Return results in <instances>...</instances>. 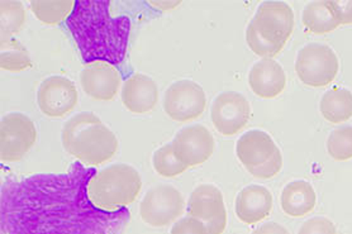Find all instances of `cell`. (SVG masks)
I'll return each mask as SVG.
<instances>
[{
  "mask_svg": "<svg viewBox=\"0 0 352 234\" xmlns=\"http://www.w3.org/2000/svg\"><path fill=\"white\" fill-rule=\"evenodd\" d=\"M338 69L336 52L323 43H309L296 55V75L308 86H327L336 79Z\"/></svg>",
  "mask_w": 352,
  "mask_h": 234,
  "instance_id": "6",
  "label": "cell"
},
{
  "mask_svg": "<svg viewBox=\"0 0 352 234\" xmlns=\"http://www.w3.org/2000/svg\"><path fill=\"white\" fill-rule=\"evenodd\" d=\"M338 25H352V1H329Z\"/></svg>",
  "mask_w": 352,
  "mask_h": 234,
  "instance_id": "30",
  "label": "cell"
},
{
  "mask_svg": "<svg viewBox=\"0 0 352 234\" xmlns=\"http://www.w3.org/2000/svg\"><path fill=\"white\" fill-rule=\"evenodd\" d=\"M120 99L131 113H150L159 103L157 84L144 73H133L123 82Z\"/></svg>",
  "mask_w": 352,
  "mask_h": 234,
  "instance_id": "16",
  "label": "cell"
},
{
  "mask_svg": "<svg viewBox=\"0 0 352 234\" xmlns=\"http://www.w3.org/2000/svg\"><path fill=\"white\" fill-rule=\"evenodd\" d=\"M27 19L23 3L1 1L0 3V31L1 36H12L23 28Z\"/></svg>",
  "mask_w": 352,
  "mask_h": 234,
  "instance_id": "24",
  "label": "cell"
},
{
  "mask_svg": "<svg viewBox=\"0 0 352 234\" xmlns=\"http://www.w3.org/2000/svg\"><path fill=\"white\" fill-rule=\"evenodd\" d=\"M316 202L317 195L312 184L305 180L292 181L281 191V209L289 217H305L314 209Z\"/></svg>",
  "mask_w": 352,
  "mask_h": 234,
  "instance_id": "19",
  "label": "cell"
},
{
  "mask_svg": "<svg viewBox=\"0 0 352 234\" xmlns=\"http://www.w3.org/2000/svg\"><path fill=\"white\" fill-rule=\"evenodd\" d=\"M79 102V94L70 79L54 75L41 82L37 104L41 112L50 118H63L72 113Z\"/></svg>",
  "mask_w": 352,
  "mask_h": 234,
  "instance_id": "14",
  "label": "cell"
},
{
  "mask_svg": "<svg viewBox=\"0 0 352 234\" xmlns=\"http://www.w3.org/2000/svg\"><path fill=\"white\" fill-rule=\"evenodd\" d=\"M251 106L248 99L237 91L218 94L210 106V119L221 134L234 136L248 126Z\"/></svg>",
  "mask_w": 352,
  "mask_h": 234,
  "instance_id": "12",
  "label": "cell"
},
{
  "mask_svg": "<svg viewBox=\"0 0 352 234\" xmlns=\"http://www.w3.org/2000/svg\"><path fill=\"white\" fill-rule=\"evenodd\" d=\"M65 151L84 165L98 166L117 154L118 138L91 112L75 114L61 133Z\"/></svg>",
  "mask_w": 352,
  "mask_h": 234,
  "instance_id": "3",
  "label": "cell"
},
{
  "mask_svg": "<svg viewBox=\"0 0 352 234\" xmlns=\"http://www.w3.org/2000/svg\"><path fill=\"white\" fill-rule=\"evenodd\" d=\"M76 1H31L30 8L41 23L48 25H61L66 22L75 9Z\"/></svg>",
  "mask_w": 352,
  "mask_h": 234,
  "instance_id": "23",
  "label": "cell"
},
{
  "mask_svg": "<svg viewBox=\"0 0 352 234\" xmlns=\"http://www.w3.org/2000/svg\"><path fill=\"white\" fill-rule=\"evenodd\" d=\"M170 234H207V226L199 219L188 215L176 220Z\"/></svg>",
  "mask_w": 352,
  "mask_h": 234,
  "instance_id": "29",
  "label": "cell"
},
{
  "mask_svg": "<svg viewBox=\"0 0 352 234\" xmlns=\"http://www.w3.org/2000/svg\"><path fill=\"white\" fill-rule=\"evenodd\" d=\"M79 80L88 97L98 102H111L120 93L122 76L112 64L96 61L81 70Z\"/></svg>",
  "mask_w": 352,
  "mask_h": 234,
  "instance_id": "15",
  "label": "cell"
},
{
  "mask_svg": "<svg viewBox=\"0 0 352 234\" xmlns=\"http://www.w3.org/2000/svg\"><path fill=\"white\" fill-rule=\"evenodd\" d=\"M207 106L206 91L195 81L177 80L164 93L162 108L170 119L186 123L198 119Z\"/></svg>",
  "mask_w": 352,
  "mask_h": 234,
  "instance_id": "7",
  "label": "cell"
},
{
  "mask_svg": "<svg viewBox=\"0 0 352 234\" xmlns=\"http://www.w3.org/2000/svg\"><path fill=\"white\" fill-rule=\"evenodd\" d=\"M188 213L206 224L207 234H223L227 210L222 191L213 184H201L194 189L188 202Z\"/></svg>",
  "mask_w": 352,
  "mask_h": 234,
  "instance_id": "11",
  "label": "cell"
},
{
  "mask_svg": "<svg viewBox=\"0 0 352 234\" xmlns=\"http://www.w3.org/2000/svg\"><path fill=\"white\" fill-rule=\"evenodd\" d=\"M327 152L336 161L352 159V126L333 130L327 139Z\"/></svg>",
  "mask_w": 352,
  "mask_h": 234,
  "instance_id": "26",
  "label": "cell"
},
{
  "mask_svg": "<svg viewBox=\"0 0 352 234\" xmlns=\"http://www.w3.org/2000/svg\"><path fill=\"white\" fill-rule=\"evenodd\" d=\"M66 25L87 65L96 61L123 64L132 23L126 13L116 9L114 3L76 1Z\"/></svg>",
  "mask_w": 352,
  "mask_h": 234,
  "instance_id": "2",
  "label": "cell"
},
{
  "mask_svg": "<svg viewBox=\"0 0 352 234\" xmlns=\"http://www.w3.org/2000/svg\"><path fill=\"white\" fill-rule=\"evenodd\" d=\"M171 145L177 160L189 169L208 161L214 152L216 141L207 127L192 124L179 130Z\"/></svg>",
  "mask_w": 352,
  "mask_h": 234,
  "instance_id": "13",
  "label": "cell"
},
{
  "mask_svg": "<svg viewBox=\"0 0 352 234\" xmlns=\"http://www.w3.org/2000/svg\"><path fill=\"white\" fill-rule=\"evenodd\" d=\"M252 234H289V232L280 224L275 222H269L256 228Z\"/></svg>",
  "mask_w": 352,
  "mask_h": 234,
  "instance_id": "31",
  "label": "cell"
},
{
  "mask_svg": "<svg viewBox=\"0 0 352 234\" xmlns=\"http://www.w3.org/2000/svg\"><path fill=\"white\" fill-rule=\"evenodd\" d=\"M248 85L254 94L263 99L279 97L287 86V75L280 64L272 58L255 62L248 73Z\"/></svg>",
  "mask_w": 352,
  "mask_h": 234,
  "instance_id": "18",
  "label": "cell"
},
{
  "mask_svg": "<svg viewBox=\"0 0 352 234\" xmlns=\"http://www.w3.org/2000/svg\"><path fill=\"white\" fill-rule=\"evenodd\" d=\"M74 163L61 174H33L1 186L4 234H123L129 209L108 213L89 199L88 183L96 174Z\"/></svg>",
  "mask_w": 352,
  "mask_h": 234,
  "instance_id": "1",
  "label": "cell"
},
{
  "mask_svg": "<svg viewBox=\"0 0 352 234\" xmlns=\"http://www.w3.org/2000/svg\"><path fill=\"white\" fill-rule=\"evenodd\" d=\"M151 7L153 8L159 9L161 12H170V10H173V9L177 8L180 4H182V1H179V0H174V1H150L148 3Z\"/></svg>",
  "mask_w": 352,
  "mask_h": 234,
  "instance_id": "32",
  "label": "cell"
},
{
  "mask_svg": "<svg viewBox=\"0 0 352 234\" xmlns=\"http://www.w3.org/2000/svg\"><path fill=\"white\" fill-rule=\"evenodd\" d=\"M298 234H337L336 226L332 220L323 217L308 219L299 228Z\"/></svg>",
  "mask_w": 352,
  "mask_h": 234,
  "instance_id": "28",
  "label": "cell"
},
{
  "mask_svg": "<svg viewBox=\"0 0 352 234\" xmlns=\"http://www.w3.org/2000/svg\"><path fill=\"white\" fill-rule=\"evenodd\" d=\"M153 166L162 178H175L188 169L184 163L177 160L171 143L161 145L153 152Z\"/></svg>",
  "mask_w": 352,
  "mask_h": 234,
  "instance_id": "25",
  "label": "cell"
},
{
  "mask_svg": "<svg viewBox=\"0 0 352 234\" xmlns=\"http://www.w3.org/2000/svg\"><path fill=\"white\" fill-rule=\"evenodd\" d=\"M246 42L250 49L257 55V56L264 57V58H272L276 56L280 52L283 47L269 43L267 40H265L256 30L254 28V25L248 23L246 28Z\"/></svg>",
  "mask_w": 352,
  "mask_h": 234,
  "instance_id": "27",
  "label": "cell"
},
{
  "mask_svg": "<svg viewBox=\"0 0 352 234\" xmlns=\"http://www.w3.org/2000/svg\"><path fill=\"white\" fill-rule=\"evenodd\" d=\"M250 23L265 40L284 49L294 30V12L285 1H264Z\"/></svg>",
  "mask_w": 352,
  "mask_h": 234,
  "instance_id": "10",
  "label": "cell"
},
{
  "mask_svg": "<svg viewBox=\"0 0 352 234\" xmlns=\"http://www.w3.org/2000/svg\"><path fill=\"white\" fill-rule=\"evenodd\" d=\"M236 154L243 167L257 178L276 176L283 169V154L272 136L261 130L243 133L236 143Z\"/></svg>",
  "mask_w": 352,
  "mask_h": 234,
  "instance_id": "5",
  "label": "cell"
},
{
  "mask_svg": "<svg viewBox=\"0 0 352 234\" xmlns=\"http://www.w3.org/2000/svg\"><path fill=\"white\" fill-rule=\"evenodd\" d=\"M272 195L261 185H248L236 196L234 211L237 218L246 226L263 222L272 210Z\"/></svg>",
  "mask_w": 352,
  "mask_h": 234,
  "instance_id": "17",
  "label": "cell"
},
{
  "mask_svg": "<svg viewBox=\"0 0 352 234\" xmlns=\"http://www.w3.org/2000/svg\"><path fill=\"white\" fill-rule=\"evenodd\" d=\"M302 22L308 32L324 34L338 27V22L329 8V1H313L305 5Z\"/></svg>",
  "mask_w": 352,
  "mask_h": 234,
  "instance_id": "22",
  "label": "cell"
},
{
  "mask_svg": "<svg viewBox=\"0 0 352 234\" xmlns=\"http://www.w3.org/2000/svg\"><path fill=\"white\" fill-rule=\"evenodd\" d=\"M320 113L329 123L338 124L352 117V93L344 88H332L324 93L320 104Z\"/></svg>",
  "mask_w": 352,
  "mask_h": 234,
  "instance_id": "20",
  "label": "cell"
},
{
  "mask_svg": "<svg viewBox=\"0 0 352 234\" xmlns=\"http://www.w3.org/2000/svg\"><path fill=\"white\" fill-rule=\"evenodd\" d=\"M37 141V130L25 114L8 113L0 123L1 161L18 162L23 159Z\"/></svg>",
  "mask_w": 352,
  "mask_h": 234,
  "instance_id": "8",
  "label": "cell"
},
{
  "mask_svg": "<svg viewBox=\"0 0 352 234\" xmlns=\"http://www.w3.org/2000/svg\"><path fill=\"white\" fill-rule=\"evenodd\" d=\"M0 66L8 73H22L33 66L28 49L12 36H1Z\"/></svg>",
  "mask_w": 352,
  "mask_h": 234,
  "instance_id": "21",
  "label": "cell"
},
{
  "mask_svg": "<svg viewBox=\"0 0 352 234\" xmlns=\"http://www.w3.org/2000/svg\"><path fill=\"white\" fill-rule=\"evenodd\" d=\"M142 189V178L127 163H114L96 171L88 183L89 199L98 209L116 213L133 204Z\"/></svg>",
  "mask_w": 352,
  "mask_h": 234,
  "instance_id": "4",
  "label": "cell"
},
{
  "mask_svg": "<svg viewBox=\"0 0 352 234\" xmlns=\"http://www.w3.org/2000/svg\"><path fill=\"white\" fill-rule=\"evenodd\" d=\"M185 208L183 194L171 185L153 186L140 204V215L148 226H166L179 218Z\"/></svg>",
  "mask_w": 352,
  "mask_h": 234,
  "instance_id": "9",
  "label": "cell"
}]
</instances>
